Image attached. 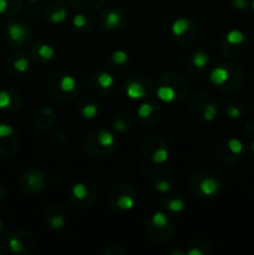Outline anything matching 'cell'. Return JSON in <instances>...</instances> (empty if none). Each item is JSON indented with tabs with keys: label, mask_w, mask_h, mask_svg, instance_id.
I'll list each match as a JSON object with an SVG mask.
<instances>
[{
	"label": "cell",
	"mask_w": 254,
	"mask_h": 255,
	"mask_svg": "<svg viewBox=\"0 0 254 255\" xmlns=\"http://www.w3.org/2000/svg\"><path fill=\"white\" fill-rule=\"evenodd\" d=\"M243 70L236 64H222L209 72V82L222 91H236L243 84Z\"/></svg>",
	"instance_id": "obj_1"
},
{
	"label": "cell",
	"mask_w": 254,
	"mask_h": 255,
	"mask_svg": "<svg viewBox=\"0 0 254 255\" xmlns=\"http://www.w3.org/2000/svg\"><path fill=\"white\" fill-rule=\"evenodd\" d=\"M191 188L194 194L204 198H212L219 193L222 188V182L217 174L211 172L197 174L191 183Z\"/></svg>",
	"instance_id": "obj_2"
},
{
	"label": "cell",
	"mask_w": 254,
	"mask_h": 255,
	"mask_svg": "<svg viewBox=\"0 0 254 255\" xmlns=\"http://www.w3.org/2000/svg\"><path fill=\"white\" fill-rule=\"evenodd\" d=\"M148 233L151 234L152 238L157 241L166 242L172 238L173 234V228L169 222V218L164 212H154L148 222Z\"/></svg>",
	"instance_id": "obj_3"
},
{
	"label": "cell",
	"mask_w": 254,
	"mask_h": 255,
	"mask_svg": "<svg viewBox=\"0 0 254 255\" xmlns=\"http://www.w3.org/2000/svg\"><path fill=\"white\" fill-rule=\"evenodd\" d=\"M244 152L243 142L238 138H228L219 144L217 148V158L224 164L237 163L242 158Z\"/></svg>",
	"instance_id": "obj_4"
},
{
	"label": "cell",
	"mask_w": 254,
	"mask_h": 255,
	"mask_svg": "<svg viewBox=\"0 0 254 255\" xmlns=\"http://www.w3.org/2000/svg\"><path fill=\"white\" fill-rule=\"evenodd\" d=\"M5 37L12 47H20L30 40L31 29L21 20H12L5 27Z\"/></svg>",
	"instance_id": "obj_5"
},
{
	"label": "cell",
	"mask_w": 254,
	"mask_h": 255,
	"mask_svg": "<svg viewBox=\"0 0 254 255\" xmlns=\"http://www.w3.org/2000/svg\"><path fill=\"white\" fill-rule=\"evenodd\" d=\"M110 202L120 211H131L136 204V192L128 184H119L110 194Z\"/></svg>",
	"instance_id": "obj_6"
},
{
	"label": "cell",
	"mask_w": 254,
	"mask_h": 255,
	"mask_svg": "<svg viewBox=\"0 0 254 255\" xmlns=\"http://www.w3.org/2000/svg\"><path fill=\"white\" fill-rule=\"evenodd\" d=\"M50 87L56 89L57 92L54 94L55 97L61 100H67L74 97V95L77 92V81L72 75H54L49 81V89Z\"/></svg>",
	"instance_id": "obj_7"
},
{
	"label": "cell",
	"mask_w": 254,
	"mask_h": 255,
	"mask_svg": "<svg viewBox=\"0 0 254 255\" xmlns=\"http://www.w3.org/2000/svg\"><path fill=\"white\" fill-rule=\"evenodd\" d=\"M247 45V36L238 29L229 30L222 42V50L228 56H238L244 51Z\"/></svg>",
	"instance_id": "obj_8"
},
{
	"label": "cell",
	"mask_w": 254,
	"mask_h": 255,
	"mask_svg": "<svg viewBox=\"0 0 254 255\" xmlns=\"http://www.w3.org/2000/svg\"><path fill=\"white\" fill-rule=\"evenodd\" d=\"M35 247L34 237L26 232H16L7 239V248L14 254L30 253Z\"/></svg>",
	"instance_id": "obj_9"
},
{
	"label": "cell",
	"mask_w": 254,
	"mask_h": 255,
	"mask_svg": "<svg viewBox=\"0 0 254 255\" xmlns=\"http://www.w3.org/2000/svg\"><path fill=\"white\" fill-rule=\"evenodd\" d=\"M45 182V174L39 169H30V171L25 172L22 177L20 178V186L27 193H39L44 189Z\"/></svg>",
	"instance_id": "obj_10"
},
{
	"label": "cell",
	"mask_w": 254,
	"mask_h": 255,
	"mask_svg": "<svg viewBox=\"0 0 254 255\" xmlns=\"http://www.w3.org/2000/svg\"><path fill=\"white\" fill-rule=\"evenodd\" d=\"M86 141L92 142L94 144H99V153L101 156H106L110 152H112L116 147V137L109 129H97L94 133L90 134Z\"/></svg>",
	"instance_id": "obj_11"
},
{
	"label": "cell",
	"mask_w": 254,
	"mask_h": 255,
	"mask_svg": "<svg viewBox=\"0 0 254 255\" xmlns=\"http://www.w3.org/2000/svg\"><path fill=\"white\" fill-rule=\"evenodd\" d=\"M17 147V136L14 127L0 124V156H10Z\"/></svg>",
	"instance_id": "obj_12"
},
{
	"label": "cell",
	"mask_w": 254,
	"mask_h": 255,
	"mask_svg": "<svg viewBox=\"0 0 254 255\" xmlns=\"http://www.w3.org/2000/svg\"><path fill=\"white\" fill-rule=\"evenodd\" d=\"M126 96L131 100L144 99L151 92V85L143 77H132L126 82Z\"/></svg>",
	"instance_id": "obj_13"
},
{
	"label": "cell",
	"mask_w": 254,
	"mask_h": 255,
	"mask_svg": "<svg viewBox=\"0 0 254 255\" xmlns=\"http://www.w3.org/2000/svg\"><path fill=\"white\" fill-rule=\"evenodd\" d=\"M95 198V194L92 188L86 183H75L70 189V199L72 203L79 204V206H87L91 204V201Z\"/></svg>",
	"instance_id": "obj_14"
},
{
	"label": "cell",
	"mask_w": 254,
	"mask_h": 255,
	"mask_svg": "<svg viewBox=\"0 0 254 255\" xmlns=\"http://www.w3.org/2000/svg\"><path fill=\"white\" fill-rule=\"evenodd\" d=\"M194 30H196L194 24L188 17H178L174 20L171 26L172 35L179 44H182V40L186 39V35L194 34Z\"/></svg>",
	"instance_id": "obj_15"
},
{
	"label": "cell",
	"mask_w": 254,
	"mask_h": 255,
	"mask_svg": "<svg viewBox=\"0 0 254 255\" xmlns=\"http://www.w3.org/2000/svg\"><path fill=\"white\" fill-rule=\"evenodd\" d=\"M125 19L120 10L110 9L102 15V26L107 31H119L124 27Z\"/></svg>",
	"instance_id": "obj_16"
},
{
	"label": "cell",
	"mask_w": 254,
	"mask_h": 255,
	"mask_svg": "<svg viewBox=\"0 0 254 255\" xmlns=\"http://www.w3.org/2000/svg\"><path fill=\"white\" fill-rule=\"evenodd\" d=\"M21 99L17 92L12 90H0V110L5 112L15 111L20 107Z\"/></svg>",
	"instance_id": "obj_17"
},
{
	"label": "cell",
	"mask_w": 254,
	"mask_h": 255,
	"mask_svg": "<svg viewBox=\"0 0 254 255\" xmlns=\"http://www.w3.org/2000/svg\"><path fill=\"white\" fill-rule=\"evenodd\" d=\"M10 72L15 75H24L30 69V60L25 54H14L7 61Z\"/></svg>",
	"instance_id": "obj_18"
},
{
	"label": "cell",
	"mask_w": 254,
	"mask_h": 255,
	"mask_svg": "<svg viewBox=\"0 0 254 255\" xmlns=\"http://www.w3.org/2000/svg\"><path fill=\"white\" fill-rule=\"evenodd\" d=\"M46 221L49 223V227L54 231H60L65 228L66 226V218L64 217L61 209L59 207L51 206L46 211Z\"/></svg>",
	"instance_id": "obj_19"
},
{
	"label": "cell",
	"mask_w": 254,
	"mask_h": 255,
	"mask_svg": "<svg viewBox=\"0 0 254 255\" xmlns=\"http://www.w3.org/2000/svg\"><path fill=\"white\" fill-rule=\"evenodd\" d=\"M209 99H211V95H206L204 101L198 102V105H201L199 117L206 122L214 121L217 115H218V105H217L216 101H213V99H212V101H208Z\"/></svg>",
	"instance_id": "obj_20"
},
{
	"label": "cell",
	"mask_w": 254,
	"mask_h": 255,
	"mask_svg": "<svg viewBox=\"0 0 254 255\" xmlns=\"http://www.w3.org/2000/svg\"><path fill=\"white\" fill-rule=\"evenodd\" d=\"M178 96V90L174 89L173 85L159 80V85L157 87V97H158L159 101L164 102V104H171V102L176 101Z\"/></svg>",
	"instance_id": "obj_21"
},
{
	"label": "cell",
	"mask_w": 254,
	"mask_h": 255,
	"mask_svg": "<svg viewBox=\"0 0 254 255\" xmlns=\"http://www.w3.org/2000/svg\"><path fill=\"white\" fill-rule=\"evenodd\" d=\"M90 80L94 81V84L99 87V90L104 92H109L110 90L114 89L115 84H116L115 77L106 71H99L95 75H91Z\"/></svg>",
	"instance_id": "obj_22"
},
{
	"label": "cell",
	"mask_w": 254,
	"mask_h": 255,
	"mask_svg": "<svg viewBox=\"0 0 254 255\" xmlns=\"http://www.w3.org/2000/svg\"><path fill=\"white\" fill-rule=\"evenodd\" d=\"M147 157L153 162L154 164H163L166 163L167 159L169 157L168 148H167V143L162 138H159L157 147H154L151 152H147Z\"/></svg>",
	"instance_id": "obj_23"
},
{
	"label": "cell",
	"mask_w": 254,
	"mask_h": 255,
	"mask_svg": "<svg viewBox=\"0 0 254 255\" xmlns=\"http://www.w3.org/2000/svg\"><path fill=\"white\" fill-rule=\"evenodd\" d=\"M189 65H191V69H193L194 71H202L209 65V55L203 50H197V51L191 54Z\"/></svg>",
	"instance_id": "obj_24"
},
{
	"label": "cell",
	"mask_w": 254,
	"mask_h": 255,
	"mask_svg": "<svg viewBox=\"0 0 254 255\" xmlns=\"http://www.w3.org/2000/svg\"><path fill=\"white\" fill-rule=\"evenodd\" d=\"M32 54L36 57L37 60H41V61L49 62L51 61L55 57V51L54 47L49 44H45V42H40V44H36L32 49Z\"/></svg>",
	"instance_id": "obj_25"
},
{
	"label": "cell",
	"mask_w": 254,
	"mask_h": 255,
	"mask_svg": "<svg viewBox=\"0 0 254 255\" xmlns=\"http://www.w3.org/2000/svg\"><path fill=\"white\" fill-rule=\"evenodd\" d=\"M111 125L115 131L120 132V133H124V132L129 131L132 128L133 121L129 117V115H116L114 117V120H112Z\"/></svg>",
	"instance_id": "obj_26"
},
{
	"label": "cell",
	"mask_w": 254,
	"mask_h": 255,
	"mask_svg": "<svg viewBox=\"0 0 254 255\" xmlns=\"http://www.w3.org/2000/svg\"><path fill=\"white\" fill-rule=\"evenodd\" d=\"M172 184H173V178H172V174L169 173V172H167L166 177H163V178H161L157 172L154 173L153 186H154V188H156L157 192H159V193H162V194L167 193V192L171 191Z\"/></svg>",
	"instance_id": "obj_27"
},
{
	"label": "cell",
	"mask_w": 254,
	"mask_h": 255,
	"mask_svg": "<svg viewBox=\"0 0 254 255\" xmlns=\"http://www.w3.org/2000/svg\"><path fill=\"white\" fill-rule=\"evenodd\" d=\"M80 114L84 119L86 120H94L96 119V116L100 112V107L97 104H94L91 101H86V100H82L79 105Z\"/></svg>",
	"instance_id": "obj_28"
},
{
	"label": "cell",
	"mask_w": 254,
	"mask_h": 255,
	"mask_svg": "<svg viewBox=\"0 0 254 255\" xmlns=\"http://www.w3.org/2000/svg\"><path fill=\"white\" fill-rule=\"evenodd\" d=\"M21 9L20 0H0V15L11 16Z\"/></svg>",
	"instance_id": "obj_29"
},
{
	"label": "cell",
	"mask_w": 254,
	"mask_h": 255,
	"mask_svg": "<svg viewBox=\"0 0 254 255\" xmlns=\"http://www.w3.org/2000/svg\"><path fill=\"white\" fill-rule=\"evenodd\" d=\"M244 111H246V107L238 100H232L227 104L226 106V114L229 119L232 120H238L243 116Z\"/></svg>",
	"instance_id": "obj_30"
},
{
	"label": "cell",
	"mask_w": 254,
	"mask_h": 255,
	"mask_svg": "<svg viewBox=\"0 0 254 255\" xmlns=\"http://www.w3.org/2000/svg\"><path fill=\"white\" fill-rule=\"evenodd\" d=\"M163 207L171 213H181L186 208V202L182 197H168L167 199H164Z\"/></svg>",
	"instance_id": "obj_31"
},
{
	"label": "cell",
	"mask_w": 254,
	"mask_h": 255,
	"mask_svg": "<svg viewBox=\"0 0 254 255\" xmlns=\"http://www.w3.org/2000/svg\"><path fill=\"white\" fill-rule=\"evenodd\" d=\"M46 19L50 24H62L67 19L66 7L59 6L52 9L51 11L46 12Z\"/></svg>",
	"instance_id": "obj_32"
},
{
	"label": "cell",
	"mask_w": 254,
	"mask_h": 255,
	"mask_svg": "<svg viewBox=\"0 0 254 255\" xmlns=\"http://www.w3.org/2000/svg\"><path fill=\"white\" fill-rule=\"evenodd\" d=\"M158 107L157 105H154L153 102H143L142 105H139V107L137 109V116L138 119H141L142 121H147L148 119H151L154 114L157 112Z\"/></svg>",
	"instance_id": "obj_33"
},
{
	"label": "cell",
	"mask_w": 254,
	"mask_h": 255,
	"mask_svg": "<svg viewBox=\"0 0 254 255\" xmlns=\"http://www.w3.org/2000/svg\"><path fill=\"white\" fill-rule=\"evenodd\" d=\"M111 62L116 66H124L128 62V54L125 50H115L111 54Z\"/></svg>",
	"instance_id": "obj_34"
},
{
	"label": "cell",
	"mask_w": 254,
	"mask_h": 255,
	"mask_svg": "<svg viewBox=\"0 0 254 255\" xmlns=\"http://www.w3.org/2000/svg\"><path fill=\"white\" fill-rule=\"evenodd\" d=\"M72 25L77 30L85 29L87 26V17L84 14H76L72 17Z\"/></svg>",
	"instance_id": "obj_35"
},
{
	"label": "cell",
	"mask_w": 254,
	"mask_h": 255,
	"mask_svg": "<svg viewBox=\"0 0 254 255\" xmlns=\"http://www.w3.org/2000/svg\"><path fill=\"white\" fill-rule=\"evenodd\" d=\"M231 4L237 10H247L249 7V0H231Z\"/></svg>",
	"instance_id": "obj_36"
},
{
	"label": "cell",
	"mask_w": 254,
	"mask_h": 255,
	"mask_svg": "<svg viewBox=\"0 0 254 255\" xmlns=\"http://www.w3.org/2000/svg\"><path fill=\"white\" fill-rule=\"evenodd\" d=\"M246 133L247 136L249 137H253L254 138V122H251L246 126Z\"/></svg>",
	"instance_id": "obj_37"
},
{
	"label": "cell",
	"mask_w": 254,
	"mask_h": 255,
	"mask_svg": "<svg viewBox=\"0 0 254 255\" xmlns=\"http://www.w3.org/2000/svg\"><path fill=\"white\" fill-rule=\"evenodd\" d=\"M5 196H6V191H5L4 187H2L1 184H0V203H1V202L4 201Z\"/></svg>",
	"instance_id": "obj_38"
},
{
	"label": "cell",
	"mask_w": 254,
	"mask_h": 255,
	"mask_svg": "<svg viewBox=\"0 0 254 255\" xmlns=\"http://www.w3.org/2000/svg\"><path fill=\"white\" fill-rule=\"evenodd\" d=\"M248 152H249V154H251V156H253V157H254V141L252 142L251 146H249Z\"/></svg>",
	"instance_id": "obj_39"
},
{
	"label": "cell",
	"mask_w": 254,
	"mask_h": 255,
	"mask_svg": "<svg viewBox=\"0 0 254 255\" xmlns=\"http://www.w3.org/2000/svg\"><path fill=\"white\" fill-rule=\"evenodd\" d=\"M168 254H178V255H186V253H184V252H181V251H172V252H169Z\"/></svg>",
	"instance_id": "obj_40"
},
{
	"label": "cell",
	"mask_w": 254,
	"mask_h": 255,
	"mask_svg": "<svg viewBox=\"0 0 254 255\" xmlns=\"http://www.w3.org/2000/svg\"><path fill=\"white\" fill-rule=\"evenodd\" d=\"M2 231H4V224H2V221L0 219V237H1Z\"/></svg>",
	"instance_id": "obj_41"
},
{
	"label": "cell",
	"mask_w": 254,
	"mask_h": 255,
	"mask_svg": "<svg viewBox=\"0 0 254 255\" xmlns=\"http://www.w3.org/2000/svg\"><path fill=\"white\" fill-rule=\"evenodd\" d=\"M252 7H253V10H254V0H253V1H252Z\"/></svg>",
	"instance_id": "obj_42"
},
{
	"label": "cell",
	"mask_w": 254,
	"mask_h": 255,
	"mask_svg": "<svg viewBox=\"0 0 254 255\" xmlns=\"http://www.w3.org/2000/svg\"><path fill=\"white\" fill-rule=\"evenodd\" d=\"M30 2H35V1H37V0H29Z\"/></svg>",
	"instance_id": "obj_43"
},
{
	"label": "cell",
	"mask_w": 254,
	"mask_h": 255,
	"mask_svg": "<svg viewBox=\"0 0 254 255\" xmlns=\"http://www.w3.org/2000/svg\"><path fill=\"white\" fill-rule=\"evenodd\" d=\"M2 253H4V252H2V251H0V254H2Z\"/></svg>",
	"instance_id": "obj_44"
}]
</instances>
